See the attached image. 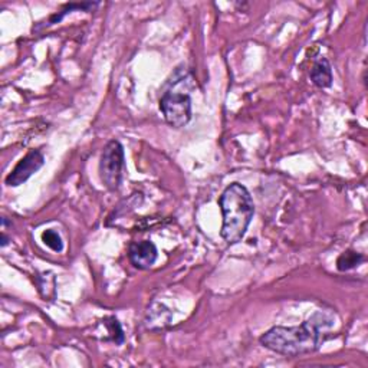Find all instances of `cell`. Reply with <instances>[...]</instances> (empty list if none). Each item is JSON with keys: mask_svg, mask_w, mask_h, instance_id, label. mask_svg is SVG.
<instances>
[{"mask_svg": "<svg viewBox=\"0 0 368 368\" xmlns=\"http://www.w3.org/2000/svg\"><path fill=\"white\" fill-rule=\"evenodd\" d=\"M311 81L318 88H330L333 85V68L327 58H321L313 62L312 69L309 72Z\"/></svg>", "mask_w": 368, "mask_h": 368, "instance_id": "7", "label": "cell"}, {"mask_svg": "<svg viewBox=\"0 0 368 368\" xmlns=\"http://www.w3.org/2000/svg\"><path fill=\"white\" fill-rule=\"evenodd\" d=\"M124 147L118 140H111L104 147L99 159V179L110 191H117L123 180Z\"/></svg>", "mask_w": 368, "mask_h": 368, "instance_id": "3", "label": "cell"}, {"mask_svg": "<svg viewBox=\"0 0 368 368\" xmlns=\"http://www.w3.org/2000/svg\"><path fill=\"white\" fill-rule=\"evenodd\" d=\"M95 6H98V4H69V5H67V6H64V9L61 11V12H58V13H55V15H52L48 21H46V23H43V25H40V28H49V26H52V25H55V23H60L68 13H71V12H74V11H85V12H88L89 9H94Z\"/></svg>", "mask_w": 368, "mask_h": 368, "instance_id": "8", "label": "cell"}, {"mask_svg": "<svg viewBox=\"0 0 368 368\" xmlns=\"http://www.w3.org/2000/svg\"><path fill=\"white\" fill-rule=\"evenodd\" d=\"M45 165V157L40 150H30L23 159L16 165L12 173L6 177V184L11 187H19L26 183L35 173H38Z\"/></svg>", "mask_w": 368, "mask_h": 368, "instance_id": "5", "label": "cell"}, {"mask_svg": "<svg viewBox=\"0 0 368 368\" xmlns=\"http://www.w3.org/2000/svg\"><path fill=\"white\" fill-rule=\"evenodd\" d=\"M111 324H108V321L105 320V323H107V327H108V331L113 334V340L116 341V344H123L124 342V333H123V328L118 323L117 318L111 317Z\"/></svg>", "mask_w": 368, "mask_h": 368, "instance_id": "11", "label": "cell"}, {"mask_svg": "<svg viewBox=\"0 0 368 368\" xmlns=\"http://www.w3.org/2000/svg\"><path fill=\"white\" fill-rule=\"evenodd\" d=\"M42 242H43L49 249H52V250L57 252V253L64 250V242H62V238L60 236L58 232L52 230V229L45 230V232L42 233Z\"/></svg>", "mask_w": 368, "mask_h": 368, "instance_id": "10", "label": "cell"}, {"mask_svg": "<svg viewBox=\"0 0 368 368\" xmlns=\"http://www.w3.org/2000/svg\"><path fill=\"white\" fill-rule=\"evenodd\" d=\"M128 257L134 268L147 271L155 264L157 257H159V250L151 240L133 242L128 246Z\"/></svg>", "mask_w": 368, "mask_h": 368, "instance_id": "6", "label": "cell"}, {"mask_svg": "<svg viewBox=\"0 0 368 368\" xmlns=\"http://www.w3.org/2000/svg\"><path fill=\"white\" fill-rule=\"evenodd\" d=\"M223 223L221 236L228 245H236L245 238L255 215V203L249 190L240 183L229 184L219 199Z\"/></svg>", "mask_w": 368, "mask_h": 368, "instance_id": "2", "label": "cell"}, {"mask_svg": "<svg viewBox=\"0 0 368 368\" xmlns=\"http://www.w3.org/2000/svg\"><path fill=\"white\" fill-rule=\"evenodd\" d=\"M325 313L317 312L295 327H272L259 338V342L272 352L285 357H299L318 351L324 342V331L333 325Z\"/></svg>", "mask_w": 368, "mask_h": 368, "instance_id": "1", "label": "cell"}, {"mask_svg": "<svg viewBox=\"0 0 368 368\" xmlns=\"http://www.w3.org/2000/svg\"><path fill=\"white\" fill-rule=\"evenodd\" d=\"M8 243H9V238L5 233H2V243H0V246L5 247V246H8Z\"/></svg>", "mask_w": 368, "mask_h": 368, "instance_id": "12", "label": "cell"}, {"mask_svg": "<svg viewBox=\"0 0 368 368\" xmlns=\"http://www.w3.org/2000/svg\"><path fill=\"white\" fill-rule=\"evenodd\" d=\"M365 260V256L358 253V252H354V250H347L344 252L338 260H337V268L338 271L341 272H345V271H351L357 267H359L362 262Z\"/></svg>", "mask_w": 368, "mask_h": 368, "instance_id": "9", "label": "cell"}, {"mask_svg": "<svg viewBox=\"0 0 368 368\" xmlns=\"http://www.w3.org/2000/svg\"><path fill=\"white\" fill-rule=\"evenodd\" d=\"M160 110L170 127H186L193 116L191 98L187 92L170 89L160 99Z\"/></svg>", "mask_w": 368, "mask_h": 368, "instance_id": "4", "label": "cell"}]
</instances>
